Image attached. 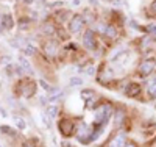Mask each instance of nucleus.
Instances as JSON below:
<instances>
[{
    "instance_id": "obj_1",
    "label": "nucleus",
    "mask_w": 156,
    "mask_h": 147,
    "mask_svg": "<svg viewBox=\"0 0 156 147\" xmlns=\"http://www.w3.org/2000/svg\"><path fill=\"white\" fill-rule=\"evenodd\" d=\"M111 116V105H101L100 108L95 111V121L101 125L105 124Z\"/></svg>"
},
{
    "instance_id": "obj_2",
    "label": "nucleus",
    "mask_w": 156,
    "mask_h": 147,
    "mask_svg": "<svg viewBox=\"0 0 156 147\" xmlns=\"http://www.w3.org/2000/svg\"><path fill=\"white\" fill-rule=\"evenodd\" d=\"M58 130L62 136H70L73 135V131H75V124L72 121H67V119H64V121L58 122Z\"/></svg>"
},
{
    "instance_id": "obj_3",
    "label": "nucleus",
    "mask_w": 156,
    "mask_h": 147,
    "mask_svg": "<svg viewBox=\"0 0 156 147\" xmlns=\"http://www.w3.org/2000/svg\"><path fill=\"white\" fill-rule=\"evenodd\" d=\"M83 24H84V19L81 17V16H73L72 17V20L69 22V30L72 31V33H78V31H81V27H83Z\"/></svg>"
},
{
    "instance_id": "obj_4",
    "label": "nucleus",
    "mask_w": 156,
    "mask_h": 147,
    "mask_svg": "<svg viewBox=\"0 0 156 147\" xmlns=\"http://www.w3.org/2000/svg\"><path fill=\"white\" fill-rule=\"evenodd\" d=\"M154 68H156V60L150 58V60H145L144 63L140 64L139 71H140L142 75H148V74H151V72L154 71Z\"/></svg>"
},
{
    "instance_id": "obj_5",
    "label": "nucleus",
    "mask_w": 156,
    "mask_h": 147,
    "mask_svg": "<svg viewBox=\"0 0 156 147\" xmlns=\"http://www.w3.org/2000/svg\"><path fill=\"white\" fill-rule=\"evenodd\" d=\"M109 147H125V135L123 133H117V135L111 139Z\"/></svg>"
},
{
    "instance_id": "obj_6",
    "label": "nucleus",
    "mask_w": 156,
    "mask_h": 147,
    "mask_svg": "<svg viewBox=\"0 0 156 147\" xmlns=\"http://www.w3.org/2000/svg\"><path fill=\"white\" fill-rule=\"evenodd\" d=\"M139 92H140V86L136 85V83H129V85L125 88V94H126L128 97H136Z\"/></svg>"
},
{
    "instance_id": "obj_7",
    "label": "nucleus",
    "mask_w": 156,
    "mask_h": 147,
    "mask_svg": "<svg viewBox=\"0 0 156 147\" xmlns=\"http://www.w3.org/2000/svg\"><path fill=\"white\" fill-rule=\"evenodd\" d=\"M83 42H84L86 49H90V50H92V49L95 47V39H94V35H92V31H86V33H84Z\"/></svg>"
},
{
    "instance_id": "obj_8",
    "label": "nucleus",
    "mask_w": 156,
    "mask_h": 147,
    "mask_svg": "<svg viewBox=\"0 0 156 147\" xmlns=\"http://www.w3.org/2000/svg\"><path fill=\"white\" fill-rule=\"evenodd\" d=\"M19 64H20V68L23 69V71H27L28 74H33V68H31V64H30V61L25 58V57H19Z\"/></svg>"
},
{
    "instance_id": "obj_9",
    "label": "nucleus",
    "mask_w": 156,
    "mask_h": 147,
    "mask_svg": "<svg viewBox=\"0 0 156 147\" xmlns=\"http://www.w3.org/2000/svg\"><path fill=\"white\" fill-rule=\"evenodd\" d=\"M44 50L48 53L50 57H53V55H56V52H58V46H56V42H47Z\"/></svg>"
},
{
    "instance_id": "obj_10",
    "label": "nucleus",
    "mask_w": 156,
    "mask_h": 147,
    "mask_svg": "<svg viewBox=\"0 0 156 147\" xmlns=\"http://www.w3.org/2000/svg\"><path fill=\"white\" fill-rule=\"evenodd\" d=\"M22 94L25 97H31V94H34V85L33 83H25L23 89H22Z\"/></svg>"
},
{
    "instance_id": "obj_11",
    "label": "nucleus",
    "mask_w": 156,
    "mask_h": 147,
    "mask_svg": "<svg viewBox=\"0 0 156 147\" xmlns=\"http://www.w3.org/2000/svg\"><path fill=\"white\" fill-rule=\"evenodd\" d=\"M2 25L5 27L6 30H9V28H12V17L9 16V14H5V16H2Z\"/></svg>"
},
{
    "instance_id": "obj_12",
    "label": "nucleus",
    "mask_w": 156,
    "mask_h": 147,
    "mask_svg": "<svg viewBox=\"0 0 156 147\" xmlns=\"http://www.w3.org/2000/svg\"><path fill=\"white\" fill-rule=\"evenodd\" d=\"M47 114L50 116V119H55V117H56V114H58V106L50 105L48 108H47Z\"/></svg>"
},
{
    "instance_id": "obj_13",
    "label": "nucleus",
    "mask_w": 156,
    "mask_h": 147,
    "mask_svg": "<svg viewBox=\"0 0 156 147\" xmlns=\"http://www.w3.org/2000/svg\"><path fill=\"white\" fill-rule=\"evenodd\" d=\"M147 92H148L150 97L156 99V82H153V83H150V85L147 86Z\"/></svg>"
},
{
    "instance_id": "obj_14",
    "label": "nucleus",
    "mask_w": 156,
    "mask_h": 147,
    "mask_svg": "<svg viewBox=\"0 0 156 147\" xmlns=\"http://www.w3.org/2000/svg\"><path fill=\"white\" fill-rule=\"evenodd\" d=\"M69 85H70L72 88L81 86V85H83V80H81V78H78V77H73V78H70V80H69Z\"/></svg>"
},
{
    "instance_id": "obj_15",
    "label": "nucleus",
    "mask_w": 156,
    "mask_h": 147,
    "mask_svg": "<svg viewBox=\"0 0 156 147\" xmlns=\"http://www.w3.org/2000/svg\"><path fill=\"white\" fill-rule=\"evenodd\" d=\"M92 97H94V91H90V89H84V91H81V99L89 100V99H92Z\"/></svg>"
},
{
    "instance_id": "obj_16",
    "label": "nucleus",
    "mask_w": 156,
    "mask_h": 147,
    "mask_svg": "<svg viewBox=\"0 0 156 147\" xmlns=\"http://www.w3.org/2000/svg\"><path fill=\"white\" fill-rule=\"evenodd\" d=\"M105 35H108V36H111V38H114L117 33H115V28L114 27H111V25H108L106 27V30H105Z\"/></svg>"
},
{
    "instance_id": "obj_17",
    "label": "nucleus",
    "mask_w": 156,
    "mask_h": 147,
    "mask_svg": "<svg viewBox=\"0 0 156 147\" xmlns=\"http://www.w3.org/2000/svg\"><path fill=\"white\" fill-rule=\"evenodd\" d=\"M14 122H16V125H17L20 130H23V128H25V122H23V119H20V117L14 116Z\"/></svg>"
},
{
    "instance_id": "obj_18",
    "label": "nucleus",
    "mask_w": 156,
    "mask_h": 147,
    "mask_svg": "<svg viewBox=\"0 0 156 147\" xmlns=\"http://www.w3.org/2000/svg\"><path fill=\"white\" fill-rule=\"evenodd\" d=\"M23 52L27 53V55H33V53L36 52V49H34L31 44H27V46H25V49H23Z\"/></svg>"
},
{
    "instance_id": "obj_19",
    "label": "nucleus",
    "mask_w": 156,
    "mask_h": 147,
    "mask_svg": "<svg viewBox=\"0 0 156 147\" xmlns=\"http://www.w3.org/2000/svg\"><path fill=\"white\" fill-rule=\"evenodd\" d=\"M0 131H2V133H8V135H14V131H12L9 127H6V125H3V127H0Z\"/></svg>"
},
{
    "instance_id": "obj_20",
    "label": "nucleus",
    "mask_w": 156,
    "mask_h": 147,
    "mask_svg": "<svg viewBox=\"0 0 156 147\" xmlns=\"http://www.w3.org/2000/svg\"><path fill=\"white\" fill-rule=\"evenodd\" d=\"M44 31L48 33V35H51V33L55 31V28H53V27H50V25H45V27H44Z\"/></svg>"
},
{
    "instance_id": "obj_21",
    "label": "nucleus",
    "mask_w": 156,
    "mask_h": 147,
    "mask_svg": "<svg viewBox=\"0 0 156 147\" xmlns=\"http://www.w3.org/2000/svg\"><path fill=\"white\" fill-rule=\"evenodd\" d=\"M39 85H41V86H42L44 89H47V91L50 89V86H48V83H47V82H44V80H39Z\"/></svg>"
},
{
    "instance_id": "obj_22",
    "label": "nucleus",
    "mask_w": 156,
    "mask_h": 147,
    "mask_svg": "<svg viewBox=\"0 0 156 147\" xmlns=\"http://www.w3.org/2000/svg\"><path fill=\"white\" fill-rule=\"evenodd\" d=\"M94 72H95L94 66H90V68H87V69H86V74H87V75H94Z\"/></svg>"
},
{
    "instance_id": "obj_23",
    "label": "nucleus",
    "mask_w": 156,
    "mask_h": 147,
    "mask_svg": "<svg viewBox=\"0 0 156 147\" xmlns=\"http://www.w3.org/2000/svg\"><path fill=\"white\" fill-rule=\"evenodd\" d=\"M148 31H151V33L156 36V25H150V27H148Z\"/></svg>"
},
{
    "instance_id": "obj_24",
    "label": "nucleus",
    "mask_w": 156,
    "mask_h": 147,
    "mask_svg": "<svg viewBox=\"0 0 156 147\" xmlns=\"http://www.w3.org/2000/svg\"><path fill=\"white\" fill-rule=\"evenodd\" d=\"M61 145H62V147H73V145H72V144H69L67 141H62V144H61Z\"/></svg>"
},
{
    "instance_id": "obj_25",
    "label": "nucleus",
    "mask_w": 156,
    "mask_h": 147,
    "mask_svg": "<svg viewBox=\"0 0 156 147\" xmlns=\"http://www.w3.org/2000/svg\"><path fill=\"white\" fill-rule=\"evenodd\" d=\"M151 11H153V13H156V2L151 5Z\"/></svg>"
},
{
    "instance_id": "obj_26",
    "label": "nucleus",
    "mask_w": 156,
    "mask_h": 147,
    "mask_svg": "<svg viewBox=\"0 0 156 147\" xmlns=\"http://www.w3.org/2000/svg\"><path fill=\"white\" fill-rule=\"evenodd\" d=\"M23 147H33V145H31L30 142H25V144H23Z\"/></svg>"
},
{
    "instance_id": "obj_27",
    "label": "nucleus",
    "mask_w": 156,
    "mask_h": 147,
    "mask_svg": "<svg viewBox=\"0 0 156 147\" xmlns=\"http://www.w3.org/2000/svg\"><path fill=\"white\" fill-rule=\"evenodd\" d=\"M25 3H33V0H23Z\"/></svg>"
},
{
    "instance_id": "obj_28",
    "label": "nucleus",
    "mask_w": 156,
    "mask_h": 147,
    "mask_svg": "<svg viewBox=\"0 0 156 147\" xmlns=\"http://www.w3.org/2000/svg\"><path fill=\"white\" fill-rule=\"evenodd\" d=\"M125 147H136L134 144H129V145H125Z\"/></svg>"
},
{
    "instance_id": "obj_29",
    "label": "nucleus",
    "mask_w": 156,
    "mask_h": 147,
    "mask_svg": "<svg viewBox=\"0 0 156 147\" xmlns=\"http://www.w3.org/2000/svg\"><path fill=\"white\" fill-rule=\"evenodd\" d=\"M0 25H2V17H0Z\"/></svg>"
},
{
    "instance_id": "obj_30",
    "label": "nucleus",
    "mask_w": 156,
    "mask_h": 147,
    "mask_svg": "<svg viewBox=\"0 0 156 147\" xmlns=\"http://www.w3.org/2000/svg\"><path fill=\"white\" fill-rule=\"evenodd\" d=\"M0 147H2V145H0Z\"/></svg>"
},
{
    "instance_id": "obj_31",
    "label": "nucleus",
    "mask_w": 156,
    "mask_h": 147,
    "mask_svg": "<svg viewBox=\"0 0 156 147\" xmlns=\"http://www.w3.org/2000/svg\"><path fill=\"white\" fill-rule=\"evenodd\" d=\"M108 2H109V0H108Z\"/></svg>"
}]
</instances>
